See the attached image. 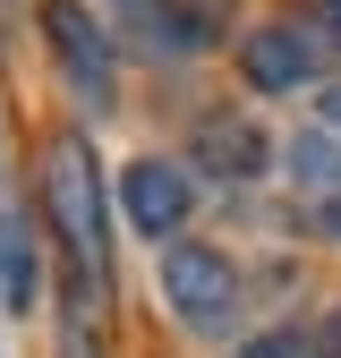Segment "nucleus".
I'll use <instances>...</instances> for the list:
<instances>
[{"instance_id":"20e7f679","label":"nucleus","mask_w":341,"mask_h":358,"mask_svg":"<svg viewBox=\"0 0 341 358\" xmlns=\"http://www.w3.org/2000/svg\"><path fill=\"white\" fill-rule=\"evenodd\" d=\"M128 222H137L145 239H170L188 222V171L180 162H128Z\"/></svg>"},{"instance_id":"9d476101","label":"nucleus","mask_w":341,"mask_h":358,"mask_svg":"<svg viewBox=\"0 0 341 358\" xmlns=\"http://www.w3.org/2000/svg\"><path fill=\"white\" fill-rule=\"evenodd\" d=\"M324 111H333V128H341V85H333V94H324Z\"/></svg>"},{"instance_id":"6e6552de","label":"nucleus","mask_w":341,"mask_h":358,"mask_svg":"<svg viewBox=\"0 0 341 358\" xmlns=\"http://www.w3.org/2000/svg\"><path fill=\"white\" fill-rule=\"evenodd\" d=\"M239 358H316V341L307 333H265V341H247Z\"/></svg>"},{"instance_id":"f03ea898","label":"nucleus","mask_w":341,"mask_h":358,"mask_svg":"<svg viewBox=\"0 0 341 358\" xmlns=\"http://www.w3.org/2000/svg\"><path fill=\"white\" fill-rule=\"evenodd\" d=\"M162 290H170V307H180L196 333L231 324V307H239V273H231L213 248H170V256H162Z\"/></svg>"},{"instance_id":"39448f33","label":"nucleus","mask_w":341,"mask_h":358,"mask_svg":"<svg viewBox=\"0 0 341 358\" xmlns=\"http://www.w3.org/2000/svg\"><path fill=\"white\" fill-rule=\"evenodd\" d=\"M43 17H52V34H60V60H68V77H77L85 94L103 103V85H111V69H103V43L85 34V17L68 9V0H52V9H43Z\"/></svg>"},{"instance_id":"9b49d317","label":"nucleus","mask_w":341,"mask_h":358,"mask_svg":"<svg viewBox=\"0 0 341 358\" xmlns=\"http://www.w3.org/2000/svg\"><path fill=\"white\" fill-rule=\"evenodd\" d=\"M324 358H341V324H333V341H324Z\"/></svg>"},{"instance_id":"423d86ee","label":"nucleus","mask_w":341,"mask_h":358,"mask_svg":"<svg viewBox=\"0 0 341 358\" xmlns=\"http://www.w3.org/2000/svg\"><path fill=\"white\" fill-rule=\"evenodd\" d=\"M205 154H213V162H231V179H247L256 162H265V145H256V128H247V120H213V128H205Z\"/></svg>"},{"instance_id":"f257e3e1","label":"nucleus","mask_w":341,"mask_h":358,"mask_svg":"<svg viewBox=\"0 0 341 358\" xmlns=\"http://www.w3.org/2000/svg\"><path fill=\"white\" fill-rule=\"evenodd\" d=\"M43 205H52V222H60L77 273L103 282V188H94L85 137H52V154H43Z\"/></svg>"},{"instance_id":"f8f14e48","label":"nucleus","mask_w":341,"mask_h":358,"mask_svg":"<svg viewBox=\"0 0 341 358\" xmlns=\"http://www.w3.org/2000/svg\"><path fill=\"white\" fill-rule=\"evenodd\" d=\"M324 222H333V231H341V205H333V213H324Z\"/></svg>"},{"instance_id":"1a4fd4ad","label":"nucleus","mask_w":341,"mask_h":358,"mask_svg":"<svg viewBox=\"0 0 341 358\" xmlns=\"http://www.w3.org/2000/svg\"><path fill=\"white\" fill-rule=\"evenodd\" d=\"M324 26H333V43H341V0H324Z\"/></svg>"},{"instance_id":"7ed1b4c3","label":"nucleus","mask_w":341,"mask_h":358,"mask_svg":"<svg viewBox=\"0 0 341 358\" xmlns=\"http://www.w3.org/2000/svg\"><path fill=\"white\" fill-rule=\"evenodd\" d=\"M316 52H324V43H316L307 26H256L239 60H247V85L290 94V85H307V77H316Z\"/></svg>"},{"instance_id":"0eeeda50","label":"nucleus","mask_w":341,"mask_h":358,"mask_svg":"<svg viewBox=\"0 0 341 358\" xmlns=\"http://www.w3.org/2000/svg\"><path fill=\"white\" fill-rule=\"evenodd\" d=\"M290 162H298V179H307V188H341V154H333V145L298 137V145H290Z\"/></svg>"}]
</instances>
